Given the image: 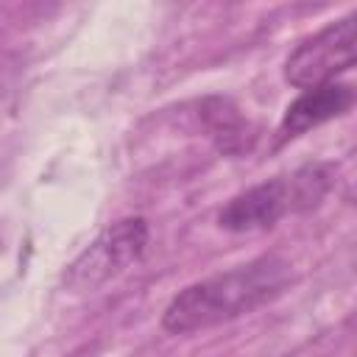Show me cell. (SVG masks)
Wrapping results in <instances>:
<instances>
[{
    "label": "cell",
    "mask_w": 357,
    "mask_h": 357,
    "mask_svg": "<svg viewBox=\"0 0 357 357\" xmlns=\"http://www.w3.org/2000/svg\"><path fill=\"white\" fill-rule=\"evenodd\" d=\"M354 103V92L349 84H324V86H315V89H304L284 112L279 128H276V142H287V139H296L301 137L304 131L326 123V120H335L340 114H346Z\"/></svg>",
    "instance_id": "obj_5"
},
{
    "label": "cell",
    "mask_w": 357,
    "mask_h": 357,
    "mask_svg": "<svg viewBox=\"0 0 357 357\" xmlns=\"http://www.w3.org/2000/svg\"><path fill=\"white\" fill-rule=\"evenodd\" d=\"M206 123H209V131L218 142L220 151L226 153H237L243 148H248V123L240 117V112L226 103V100H209L206 103V112H204Z\"/></svg>",
    "instance_id": "obj_6"
},
{
    "label": "cell",
    "mask_w": 357,
    "mask_h": 357,
    "mask_svg": "<svg viewBox=\"0 0 357 357\" xmlns=\"http://www.w3.org/2000/svg\"><path fill=\"white\" fill-rule=\"evenodd\" d=\"M3 75H6V73H3V67H0V92H3V81H6Z\"/></svg>",
    "instance_id": "obj_7"
},
{
    "label": "cell",
    "mask_w": 357,
    "mask_h": 357,
    "mask_svg": "<svg viewBox=\"0 0 357 357\" xmlns=\"http://www.w3.org/2000/svg\"><path fill=\"white\" fill-rule=\"evenodd\" d=\"M329 190V167L326 165H307L293 176H279L262 184L248 187L245 192L234 195L218 215V223L226 231H262L276 226L290 212L312 209Z\"/></svg>",
    "instance_id": "obj_2"
},
{
    "label": "cell",
    "mask_w": 357,
    "mask_h": 357,
    "mask_svg": "<svg viewBox=\"0 0 357 357\" xmlns=\"http://www.w3.org/2000/svg\"><path fill=\"white\" fill-rule=\"evenodd\" d=\"M290 284V265L279 257H259L248 265L209 276L184 287L165 310L162 326L173 335L209 329L240 318L276 296Z\"/></svg>",
    "instance_id": "obj_1"
},
{
    "label": "cell",
    "mask_w": 357,
    "mask_h": 357,
    "mask_svg": "<svg viewBox=\"0 0 357 357\" xmlns=\"http://www.w3.org/2000/svg\"><path fill=\"white\" fill-rule=\"evenodd\" d=\"M354 67V14L329 22L310 39H304L284 61L287 84L298 89H315L332 84L337 75Z\"/></svg>",
    "instance_id": "obj_4"
},
{
    "label": "cell",
    "mask_w": 357,
    "mask_h": 357,
    "mask_svg": "<svg viewBox=\"0 0 357 357\" xmlns=\"http://www.w3.org/2000/svg\"><path fill=\"white\" fill-rule=\"evenodd\" d=\"M148 245V223L145 218H126L112 226H106L89 248L78 254V259L67 271V284L75 290H92L112 276L123 273L139 257L145 254Z\"/></svg>",
    "instance_id": "obj_3"
}]
</instances>
